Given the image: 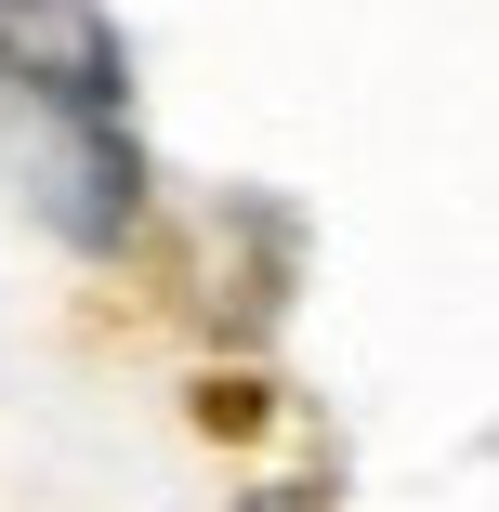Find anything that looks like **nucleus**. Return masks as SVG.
Listing matches in <instances>:
<instances>
[{
  "label": "nucleus",
  "mask_w": 499,
  "mask_h": 512,
  "mask_svg": "<svg viewBox=\"0 0 499 512\" xmlns=\"http://www.w3.org/2000/svg\"><path fill=\"white\" fill-rule=\"evenodd\" d=\"M0 92H27L53 132H119L132 40L106 0H0Z\"/></svg>",
  "instance_id": "obj_1"
},
{
  "label": "nucleus",
  "mask_w": 499,
  "mask_h": 512,
  "mask_svg": "<svg viewBox=\"0 0 499 512\" xmlns=\"http://www.w3.org/2000/svg\"><path fill=\"white\" fill-rule=\"evenodd\" d=\"M40 184H53V224H66L79 250H119V237H132L145 171H132L119 132H53V145H40Z\"/></svg>",
  "instance_id": "obj_2"
},
{
  "label": "nucleus",
  "mask_w": 499,
  "mask_h": 512,
  "mask_svg": "<svg viewBox=\"0 0 499 512\" xmlns=\"http://www.w3.org/2000/svg\"><path fill=\"white\" fill-rule=\"evenodd\" d=\"M237 512H329L316 486H263V499H237Z\"/></svg>",
  "instance_id": "obj_3"
}]
</instances>
